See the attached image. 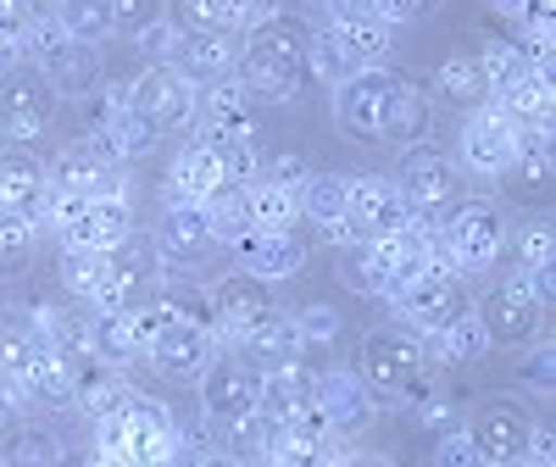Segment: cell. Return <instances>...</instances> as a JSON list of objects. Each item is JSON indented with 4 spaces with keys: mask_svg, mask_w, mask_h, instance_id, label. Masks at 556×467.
<instances>
[{
    "mask_svg": "<svg viewBox=\"0 0 556 467\" xmlns=\"http://www.w3.org/2000/svg\"><path fill=\"white\" fill-rule=\"evenodd\" d=\"M334 123L367 146H417L429 134V96L390 67H356L334 84Z\"/></svg>",
    "mask_w": 556,
    "mask_h": 467,
    "instance_id": "cell-1",
    "label": "cell"
},
{
    "mask_svg": "<svg viewBox=\"0 0 556 467\" xmlns=\"http://www.w3.org/2000/svg\"><path fill=\"white\" fill-rule=\"evenodd\" d=\"M306 45H312V23L290 17V12H273L267 23L251 28L245 39V56L235 62L240 67V84L262 101H290L301 96V84L312 78L306 67Z\"/></svg>",
    "mask_w": 556,
    "mask_h": 467,
    "instance_id": "cell-2",
    "label": "cell"
},
{
    "mask_svg": "<svg viewBox=\"0 0 556 467\" xmlns=\"http://www.w3.org/2000/svg\"><path fill=\"white\" fill-rule=\"evenodd\" d=\"M96 440H101V462H123V467L173 462V451H178V417L162 401H151V395H134L128 406L96 417Z\"/></svg>",
    "mask_w": 556,
    "mask_h": 467,
    "instance_id": "cell-3",
    "label": "cell"
},
{
    "mask_svg": "<svg viewBox=\"0 0 556 467\" xmlns=\"http://www.w3.org/2000/svg\"><path fill=\"white\" fill-rule=\"evenodd\" d=\"M23 51H28V62L51 78V89L56 96H89L96 89V78H101V56H96V45H84V39H73L67 28H62V17L51 12V17H28V28H23Z\"/></svg>",
    "mask_w": 556,
    "mask_h": 467,
    "instance_id": "cell-4",
    "label": "cell"
},
{
    "mask_svg": "<svg viewBox=\"0 0 556 467\" xmlns=\"http://www.w3.org/2000/svg\"><path fill=\"white\" fill-rule=\"evenodd\" d=\"M395 190L412 212V223H445V212L462 201V178H456V162L440 156L434 146H406L401 167H395Z\"/></svg>",
    "mask_w": 556,
    "mask_h": 467,
    "instance_id": "cell-5",
    "label": "cell"
},
{
    "mask_svg": "<svg viewBox=\"0 0 556 467\" xmlns=\"http://www.w3.org/2000/svg\"><path fill=\"white\" fill-rule=\"evenodd\" d=\"M506 228L513 223H506V212L495 201H456L440 223L456 273H490L506 251Z\"/></svg>",
    "mask_w": 556,
    "mask_h": 467,
    "instance_id": "cell-6",
    "label": "cell"
},
{
    "mask_svg": "<svg viewBox=\"0 0 556 467\" xmlns=\"http://www.w3.org/2000/svg\"><path fill=\"white\" fill-rule=\"evenodd\" d=\"M162 278V251L156 240H146V234H128V240H117L106 251V267H101V285L96 295H89V306H139L151 301Z\"/></svg>",
    "mask_w": 556,
    "mask_h": 467,
    "instance_id": "cell-7",
    "label": "cell"
},
{
    "mask_svg": "<svg viewBox=\"0 0 556 467\" xmlns=\"http://www.w3.org/2000/svg\"><path fill=\"white\" fill-rule=\"evenodd\" d=\"M56 89L34 62H17L0 73V134L7 139H39L56 117Z\"/></svg>",
    "mask_w": 556,
    "mask_h": 467,
    "instance_id": "cell-8",
    "label": "cell"
},
{
    "mask_svg": "<svg viewBox=\"0 0 556 467\" xmlns=\"http://www.w3.org/2000/svg\"><path fill=\"white\" fill-rule=\"evenodd\" d=\"M429 373V351L417 335L406 329H379V335H367L362 340V379L367 390H379V395H406L417 379Z\"/></svg>",
    "mask_w": 556,
    "mask_h": 467,
    "instance_id": "cell-9",
    "label": "cell"
},
{
    "mask_svg": "<svg viewBox=\"0 0 556 467\" xmlns=\"http://www.w3.org/2000/svg\"><path fill=\"white\" fill-rule=\"evenodd\" d=\"M256 390H262V367L245 362L240 351H223L201 367V417L217 424H235V417L256 412Z\"/></svg>",
    "mask_w": 556,
    "mask_h": 467,
    "instance_id": "cell-10",
    "label": "cell"
},
{
    "mask_svg": "<svg viewBox=\"0 0 556 467\" xmlns=\"http://www.w3.org/2000/svg\"><path fill=\"white\" fill-rule=\"evenodd\" d=\"M473 301H468V285H462V273H424V278H412V285L395 295V312L412 335H440L451 317H462Z\"/></svg>",
    "mask_w": 556,
    "mask_h": 467,
    "instance_id": "cell-11",
    "label": "cell"
},
{
    "mask_svg": "<svg viewBox=\"0 0 556 467\" xmlns=\"http://www.w3.org/2000/svg\"><path fill=\"white\" fill-rule=\"evenodd\" d=\"M195 96L201 89L190 78H178L173 67H146L134 84H128V106L146 117L156 134H178L195 123Z\"/></svg>",
    "mask_w": 556,
    "mask_h": 467,
    "instance_id": "cell-12",
    "label": "cell"
},
{
    "mask_svg": "<svg viewBox=\"0 0 556 467\" xmlns=\"http://www.w3.org/2000/svg\"><path fill=\"white\" fill-rule=\"evenodd\" d=\"M206 312H212V329L228 340V345H240L256 323L273 312V295H267V278H256V273H228V278H217V285L206 290Z\"/></svg>",
    "mask_w": 556,
    "mask_h": 467,
    "instance_id": "cell-13",
    "label": "cell"
},
{
    "mask_svg": "<svg viewBox=\"0 0 556 467\" xmlns=\"http://www.w3.org/2000/svg\"><path fill=\"white\" fill-rule=\"evenodd\" d=\"M217 356V345H212V329L206 323H195V317H167L162 329L151 335V345H146V362L162 373V379H178V384H190V379H201V367Z\"/></svg>",
    "mask_w": 556,
    "mask_h": 467,
    "instance_id": "cell-14",
    "label": "cell"
},
{
    "mask_svg": "<svg viewBox=\"0 0 556 467\" xmlns=\"http://www.w3.org/2000/svg\"><path fill=\"white\" fill-rule=\"evenodd\" d=\"M462 167L473 178H501L513 173V156H518V123L506 117L501 106H479L468 123H462Z\"/></svg>",
    "mask_w": 556,
    "mask_h": 467,
    "instance_id": "cell-15",
    "label": "cell"
},
{
    "mask_svg": "<svg viewBox=\"0 0 556 467\" xmlns=\"http://www.w3.org/2000/svg\"><path fill=\"white\" fill-rule=\"evenodd\" d=\"M529 434H534V417H529L518 401H484V406L473 412V424H468V440H473L479 462H490V467L523 462Z\"/></svg>",
    "mask_w": 556,
    "mask_h": 467,
    "instance_id": "cell-16",
    "label": "cell"
},
{
    "mask_svg": "<svg viewBox=\"0 0 556 467\" xmlns=\"http://www.w3.org/2000/svg\"><path fill=\"white\" fill-rule=\"evenodd\" d=\"M312 406L323 412V424L340 429V434L367 429V424H374V412H379V401H374V390H367V379H356V373H345V367L312 379Z\"/></svg>",
    "mask_w": 556,
    "mask_h": 467,
    "instance_id": "cell-17",
    "label": "cell"
},
{
    "mask_svg": "<svg viewBox=\"0 0 556 467\" xmlns=\"http://www.w3.org/2000/svg\"><path fill=\"white\" fill-rule=\"evenodd\" d=\"M345 217L362 228V240H374V234H395L412 223L395 178H379V173H356L351 178V195H345Z\"/></svg>",
    "mask_w": 556,
    "mask_h": 467,
    "instance_id": "cell-18",
    "label": "cell"
},
{
    "mask_svg": "<svg viewBox=\"0 0 556 467\" xmlns=\"http://www.w3.org/2000/svg\"><path fill=\"white\" fill-rule=\"evenodd\" d=\"M156 128L128 106V84H112L106 89V112H101V128H96V146L112 156V162H139L156 151Z\"/></svg>",
    "mask_w": 556,
    "mask_h": 467,
    "instance_id": "cell-19",
    "label": "cell"
},
{
    "mask_svg": "<svg viewBox=\"0 0 556 467\" xmlns=\"http://www.w3.org/2000/svg\"><path fill=\"white\" fill-rule=\"evenodd\" d=\"M195 123L212 139H245V134H256V96L235 73H228V78L206 84L201 96H195Z\"/></svg>",
    "mask_w": 556,
    "mask_h": 467,
    "instance_id": "cell-20",
    "label": "cell"
},
{
    "mask_svg": "<svg viewBox=\"0 0 556 467\" xmlns=\"http://www.w3.org/2000/svg\"><path fill=\"white\" fill-rule=\"evenodd\" d=\"M51 184L56 190H84V195H123V162H112L96 139H78L67 146L51 167Z\"/></svg>",
    "mask_w": 556,
    "mask_h": 467,
    "instance_id": "cell-21",
    "label": "cell"
},
{
    "mask_svg": "<svg viewBox=\"0 0 556 467\" xmlns=\"http://www.w3.org/2000/svg\"><path fill=\"white\" fill-rule=\"evenodd\" d=\"M235 62H240V51L228 45V34H212V28H178V45H173V56H167V67L178 78H190L195 89L228 78V73H235Z\"/></svg>",
    "mask_w": 556,
    "mask_h": 467,
    "instance_id": "cell-22",
    "label": "cell"
},
{
    "mask_svg": "<svg viewBox=\"0 0 556 467\" xmlns=\"http://www.w3.org/2000/svg\"><path fill=\"white\" fill-rule=\"evenodd\" d=\"M89 356L106 362V367H134L146 356V329H139V312L134 306H96L89 317Z\"/></svg>",
    "mask_w": 556,
    "mask_h": 467,
    "instance_id": "cell-23",
    "label": "cell"
},
{
    "mask_svg": "<svg viewBox=\"0 0 556 467\" xmlns=\"http://www.w3.org/2000/svg\"><path fill=\"white\" fill-rule=\"evenodd\" d=\"M235 256L256 278H290L306 267V240H295V228H251L245 240H235Z\"/></svg>",
    "mask_w": 556,
    "mask_h": 467,
    "instance_id": "cell-24",
    "label": "cell"
},
{
    "mask_svg": "<svg viewBox=\"0 0 556 467\" xmlns=\"http://www.w3.org/2000/svg\"><path fill=\"white\" fill-rule=\"evenodd\" d=\"M212 245H217V240H212V212H206L201 201L173 195V201L162 206V223H156V251L190 262V256H201V251H212Z\"/></svg>",
    "mask_w": 556,
    "mask_h": 467,
    "instance_id": "cell-25",
    "label": "cell"
},
{
    "mask_svg": "<svg viewBox=\"0 0 556 467\" xmlns=\"http://www.w3.org/2000/svg\"><path fill=\"white\" fill-rule=\"evenodd\" d=\"M51 195V173L28 151H0V212L7 217H39Z\"/></svg>",
    "mask_w": 556,
    "mask_h": 467,
    "instance_id": "cell-26",
    "label": "cell"
},
{
    "mask_svg": "<svg viewBox=\"0 0 556 467\" xmlns=\"http://www.w3.org/2000/svg\"><path fill=\"white\" fill-rule=\"evenodd\" d=\"M479 317H484V329H490V345H529L545 329V306H534L523 295H506V290H495L479 306Z\"/></svg>",
    "mask_w": 556,
    "mask_h": 467,
    "instance_id": "cell-27",
    "label": "cell"
},
{
    "mask_svg": "<svg viewBox=\"0 0 556 467\" xmlns=\"http://www.w3.org/2000/svg\"><path fill=\"white\" fill-rule=\"evenodd\" d=\"M235 351H240L245 362H256V367H278V362H301L306 340H301V329H295V317H285V312L273 306Z\"/></svg>",
    "mask_w": 556,
    "mask_h": 467,
    "instance_id": "cell-28",
    "label": "cell"
},
{
    "mask_svg": "<svg viewBox=\"0 0 556 467\" xmlns=\"http://www.w3.org/2000/svg\"><path fill=\"white\" fill-rule=\"evenodd\" d=\"M301 406H312V373H306L301 362H278V367H262L256 412L278 424V417H290V412H301Z\"/></svg>",
    "mask_w": 556,
    "mask_h": 467,
    "instance_id": "cell-29",
    "label": "cell"
},
{
    "mask_svg": "<svg viewBox=\"0 0 556 467\" xmlns=\"http://www.w3.org/2000/svg\"><path fill=\"white\" fill-rule=\"evenodd\" d=\"M51 351V340H45L39 317H23V312H0V367H7V384H17L23 373Z\"/></svg>",
    "mask_w": 556,
    "mask_h": 467,
    "instance_id": "cell-30",
    "label": "cell"
},
{
    "mask_svg": "<svg viewBox=\"0 0 556 467\" xmlns=\"http://www.w3.org/2000/svg\"><path fill=\"white\" fill-rule=\"evenodd\" d=\"M424 351H429V362H479V356H490V329H484V317L468 306L462 317H451L440 335H429Z\"/></svg>",
    "mask_w": 556,
    "mask_h": 467,
    "instance_id": "cell-31",
    "label": "cell"
},
{
    "mask_svg": "<svg viewBox=\"0 0 556 467\" xmlns=\"http://www.w3.org/2000/svg\"><path fill=\"white\" fill-rule=\"evenodd\" d=\"M434 101L456 106V112H479L490 106V89H484V73H479V56H451L434 67Z\"/></svg>",
    "mask_w": 556,
    "mask_h": 467,
    "instance_id": "cell-32",
    "label": "cell"
},
{
    "mask_svg": "<svg viewBox=\"0 0 556 467\" xmlns=\"http://www.w3.org/2000/svg\"><path fill=\"white\" fill-rule=\"evenodd\" d=\"M479 73H484L490 101H501L506 89H513L523 73H534V67L523 62V51H518L513 39H484V45H479Z\"/></svg>",
    "mask_w": 556,
    "mask_h": 467,
    "instance_id": "cell-33",
    "label": "cell"
},
{
    "mask_svg": "<svg viewBox=\"0 0 556 467\" xmlns=\"http://www.w3.org/2000/svg\"><path fill=\"white\" fill-rule=\"evenodd\" d=\"M206 212H212V240H217V245L245 240V234L256 228V217H251V184H235V190H223L217 201H206Z\"/></svg>",
    "mask_w": 556,
    "mask_h": 467,
    "instance_id": "cell-34",
    "label": "cell"
},
{
    "mask_svg": "<svg viewBox=\"0 0 556 467\" xmlns=\"http://www.w3.org/2000/svg\"><path fill=\"white\" fill-rule=\"evenodd\" d=\"M217 434H223V456H228V462H267L273 417L245 412V417H235V424H217Z\"/></svg>",
    "mask_w": 556,
    "mask_h": 467,
    "instance_id": "cell-35",
    "label": "cell"
},
{
    "mask_svg": "<svg viewBox=\"0 0 556 467\" xmlns=\"http://www.w3.org/2000/svg\"><path fill=\"white\" fill-rule=\"evenodd\" d=\"M345 195H351V178L345 173H306L301 184V212L312 223H340L345 217Z\"/></svg>",
    "mask_w": 556,
    "mask_h": 467,
    "instance_id": "cell-36",
    "label": "cell"
},
{
    "mask_svg": "<svg viewBox=\"0 0 556 467\" xmlns=\"http://www.w3.org/2000/svg\"><path fill=\"white\" fill-rule=\"evenodd\" d=\"M306 67H312V78L317 84H345L351 73H356V62H351V51L334 39V28H312V45H306Z\"/></svg>",
    "mask_w": 556,
    "mask_h": 467,
    "instance_id": "cell-37",
    "label": "cell"
},
{
    "mask_svg": "<svg viewBox=\"0 0 556 467\" xmlns=\"http://www.w3.org/2000/svg\"><path fill=\"white\" fill-rule=\"evenodd\" d=\"M56 17H62V28H67L73 39H84V45H101V39H112V34H117L112 0H67V7H62Z\"/></svg>",
    "mask_w": 556,
    "mask_h": 467,
    "instance_id": "cell-38",
    "label": "cell"
},
{
    "mask_svg": "<svg viewBox=\"0 0 556 467\" xmlns=\"http://www.w3.org/2000/svg\"><path fill=\"white\" fill-rule=\"evenodd\" d=\"M251 217H256V228H290L301 217V190H285V184L256 178L251 184Z\"/></svg>",
    "mask_w": 556,
    "mask_h": 467,
    "instance_id": "cell-39",
    "label": "cell"
},
{
    "mask_svg": "<svg viewBox=\"0 0 556 467\" xmlns=\"http://www.w3.org/2000/svg\"><path fill=\"white\" fill-rule=\"evenodd\" d=\"M34 245H39V223L34 217H7L0 212V278H12L34 262Z\"/></svg>",
    "mask_w": 556,
    "mask_h": 467,
    "instance_id": "cell-40",
    "label": "cell"
},
{
    "mask_svg": "<svg viewBox=\"0 0 556 467\" xmlns=\"http://www.w3.org/2000/svg\"><path fill=\"white\" fill-rule=\"evenodd\" d=\"M334 39L351 51L356 67H384L390 51V23H334Z\"/></svg>",
    "mask_w": 556,
    "mask_h": 467,
    "instance_id": "cell-41",
    "label": "cell"
},
{
    "mask_svg": "<svg viewBox=\"0 0 556 467\" xmlns=\"http://www.w3.org/2000/svg\"><path fill=\"white\" fill-rule=\"evenodd\" d=\"M506 245H513L518 262H529V267H551L556 262V228H551V217H529L518 228H506Z\"/></svg>",
    "mask_w": 556,
    "mask_h": 467,
    "instance_id": "cell-42",
    "label": "cell"
},
{
    "mask_svg": "<svg viewBox=\"0 0 556 467\" xmlns=\"http://www.w3.org/2000/svg\"><path fill=\"white\" fill-rule=\"evenodd\" d=\"M101 267H106V251L67 245V251H62V285H67L78 301H89V295H96V285H101Z\"/></svg>",
    "mask_w": 556,
    "mask_h": 467,
    "instance_id": "cell-43",
    "label": "cell"
},
{
    "mask_svg": "<svg viewBox=\"0 0 556 467\" xmlns=\"http://www.w3.org/2000/svg\"><path fill=\"white\" fill-rule=\"evenodd\" d=\"M7 456H12V462L51 467V462H62L67 451H62V434H51V429H17V440L7 445Z\"/></svg>",
    "mask_w": 556,
    "mask_h": 467,
    "instance_id": "cell-44",
    "label": "cell"
},
{
    "mask_svg": "<svg viewBox=\"0 0 556 467\" xmlns=\"http://www.w3.org/2000/svg\"><path fill=\"white\" fill-rule=\"evenodd\" d=\"M184 17L195 28L228 34V28H240V0H184Z\"/></svg>",
    "mask_w": 556,
    "mask_h": 467,
    "instance_id": "cell-45",
    "label": "cell"
},
{
    "mask_svg": "<svg viewBox=\"0 0 556 467\" xmlns=\"http://www.w3.org/2000/svg\"><path fill=\"white\" fill-rule=\"evenodd\" d=\"M295 329H301V340H306V345H329V340H340L345 317H340L334 306H301Z\"/></svg>",
    "mask_w": 556,
    "mask_h": 467,
    "instance_id": "cell-46",
    "label": "cell"
},
{
    "mask_svg": "<svg viewBox=\"0 0 556 467\" xmlns=\"http://www.w3.org/2000/svg\"><path fill=\"white\" fill-rule=\"evenodd\" d=\"M518 379H523L529 390L551 395V384H556V351H551V345H534V351L518 362Z\"/></svg>",
    "mask_w": 556,
    "mask_h": 467,
    "instance_id": "cell-47",
    "label": "cell"
},
{
    "mask_svg": "<svg viewBox=\"0 0 556 467\" xmlns=\"http://www.w3.org/2000/svg\"><path fill=\"white\" fill-rule=\"evenodd\" d=\"M256 178H267V184H285V190H301V184H306V162L301 156H262L256 162Z\"/></svg>",
    "mask_w": 556,
    "mask_h": 467,
    "instance_id": "cell-48",
    "label": "cell"
},
{
    "mask_svg": "<svg viewBox=\"0 0 556 467\" xmlns=\"http://www.w3.org/2000/svg\"><path fill=\"white\" fill-rule=\"evenodd\" d=\"M134 39H139V51H146V56H151V67H167V56H173V45H178V28L156 17L151 28H139Z\"/></svg>",
    "mask_w": 556,
    "mask_h": 467,
    "instance_id": "cell-49",
    "label": "cell"
},
{
    "mask_svg": "<svg viewBox=\"0 0 556 467\" xmlns=\"http://www.w3.org/2000/svg\"><path fill=\"white\" fill-rule=\"evenodd\" d=\"M112 17H117L123 34H139V28H151L162 17V7L156 0H112Z\"/></svg>",
    "mask_w": 556,
    "mask_h": 467,
    "instance_id": "cell-50",
    "label": "cell"
},
{
    "mask_svg": "<svg viewBox=\"0 0 556 467\" xmlns=\"http://www.w3.org/2000/svg\"><path fill=\"white\" fill-rule=\"evenodd\" d=\"M434 462H451V467H479V451L468 440V429H445L440 445H434Z\"/></svg>",
    "mask_w": 556,
    "mask_h": 467,
    "instance_id": "cell-51",
    "label": "cell"
},
{
    "mask_svg": "<svg viewBox=\"0 0 556 467\" xmlns=\"http://www.w3.org/2000/svg\"><path fill=\"white\" fill-rule=\"evenodd\" d=\"M334 23H384V0H323Z\"/></svg>",
    "mask_w": 556,
    "mask_h": 467,
    "instance_id": "cell-52",
    "label": "cell"
},
{
    "mask_svg": "<svg viewBox=\"0 0 556 467\" xmlns=\"http://www.w3.org/2000/svg\"><path fill=\"white\" fill-rule=\"evenodd\" d=\"M17 429H23V395L12 384H0V456L17 440Z\"/></svg>",
    "mask_w": 556,
    "mask_h": 467,
    "instance_id": "cell-53",
    "label": "cell"
},
{
    "mask_svg": "<svg viewBox=\"0 0 556 467\" xmlns=\"http://www.w3.org/2000/svg\"><path fill=\"white\" fill-rule=\"evenodd\" d=\"M28 17H34V0H0V34H7V39H17V45H23Z\"/></svg>",
    "mask_w": 556,
    "mask_h": 467,
    "instance_id": "cell-54",
    "label": "cell"
},
{
    "mask_svg": "<svg viewBox=\"0 0 556 467\" xmlns=\"http://www.w3.org/2000/svg\"><path fill=\"white\" fill-rule=\"evenodd\" d=\"M434 7H440V0H384V23L395 28V23H412V17H424Z\"/></svg>",
    "mask_w": 556,
    "mask_h": 467,
    "instance_id": "cell-55",
    "label": "cell"
},
{
    "mask_svg": "<svg viewBox=\"0 0 556 467\" xmlns=\"http://www.w3.org/2000/svg\"><path fill=\"white\" fill-rule=\"evenodd\" d=\"M551 456H556V440H551V429H540V424H534V434H529V451H523V462H540V467H545Z\"/></svg>",
    "mask_w": 556,
    "mask_h": 467,
    "instance_id": "cell-56",
    "label": "cell"
},
{
    "mask_svg": "<svg viewBox=\"0 0 556 467\" xmlns=\"http://www.w3.org/2000/svg\"><path fill=\"white\" fill-rule=\"evenodd\" d=\"M495 7H501L506 17H518V23H529V17L551 12V0H495Z\"/></svg>",
    "mask_w": 556,
    "mask_h": 467,
    "instance_id": "cell-57",
    "label": "cell"
},
{
    "mask_svg": "<svg viewBox=\"0 0 556 467\" xmlns=\"http://www.w3.org/2000/svg\"><path fill=\"white\" fill-rule=\"evenodd\" d=\"M323 234H329V245H356V240H362V228H356L351 217H340V223H323Z\"/></svg>",
    "mask_w": 556,
    "mask_h": 467,
    "instance_id": "cell-58",
    "label": "cell"
},
{
    "mask_svg": "<svg viewBox=\"0 0 556 467\" xmlns=\"http://www.w3.org/2000/svg\"><path fill=\"white\" fill-rule=\"evenodd\" d=\"M17 62H23V45L0 34V73H7V67H17Z\"/></svg>",
    "mask_w": 556,
    "mask_h": 467,
    "instance_id": "cell-59",
    "label": "cell"
},
{
    "mask_svg": "<svg viewBox=\"0 0 556 467\" xmlns=\"http://www.w3.org/2000/svg\"><path fill=\"white\" fill-rule=\"evenodd\" d=\"M45 7H51V12H62V7H67V0H45Z\"/></svg>",
    "mask_w": 556,
    "mask_h": 467,
    "instance_id": "cell-60",
    "label": "cell"
},
{
    "mask_svg": "<svg viewBox=\"0 0 556 467\" xmlns=\"http://www.w3.org/2000/svg\"><path fill=\"white\" fill-rule=\"evenodd\" d=\"M0 384H7V367H0Z\"/></svg>",
    "mask_w": 556,
    "mask_h": 467,
    "instance_id": "cell-61",
    "label": "cell"
}]
</instances>
